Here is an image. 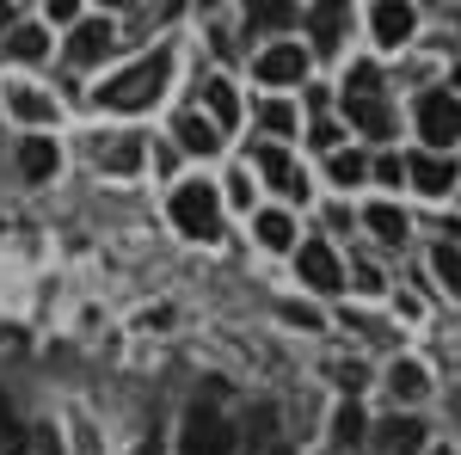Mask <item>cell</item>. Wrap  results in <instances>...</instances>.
Returning a JSON list of instances; mask_svg holds the SVG:
<instances>
[{
    "label": "cell",
    "mask_w": 461,
    "mask_h": 455,
    "mask_svg": "<svg viewBox=\"0 0 461 455\" xmlns=\"http://www.w3.org/2000/svg\"><path fill=\"white\" fill-rule=\"evenodd\" d=\"M167 80H173V56L167 50H154V56H142L136 68H123L117 80H105L99 86V105H111V111H142V105H154L160 93H167Z\"/></svg>",
    "instance_id": "1"
},
{
    "label": "cell",
    "mask_w": 461,
    "mask_h": 455,
    "mask_svg": "<svg viewBox=\"0 0 461 455\" xmlns=\"http://www.w3.org/2000/svg\"><path fill=\"white\" fill-rule=\"evenodd\" d=\"M345 111H351L357 130H369V136H388V130H393V111L382 105V74H375V62H357V68H351Z\"/></svg>",
    "instance_id": "2"
},
{
    "label": "cell",
    "mask_w": 461,
    "mask_h": 455,
    "mask_svg": "<svg viewBox=\"0 0 461 455\" xmlns=\"http://www.w3.org/2000/svg\"><path fill=\"white\" fill-rule=\"evenodd\" d=\"M173 222L191 241H215L221 234V204H215L210 185H178L173 191Z\"/></svg>",
    "instance_id": "3"
},
{
    "label": "cell",
    "mask_w": 461,
    "mask_h": 455,
    "mask_svg": "<svg viewBox=\"0 0 461 455\" xmlns=\"http://www.w3.org/2000/svg\"><path fill=\"white\" fill-rule=\"evenodd\" d=\"M234 443H240V437H234V424L221 419L215 406L197 400V406H191V419H185V450H178V455H234Z\"/></svg>",
    "instance_id": "4"
},
{
    "label": "cell",
    "mask_w": 461,
    "mask_h": 455,
    "mask_svg": "<svg viewBox=\"0 0 461 455\" xmlns=\"http://www.w3.org/2000/svg\"><path fill=\"white\" fill-rule=\"evenodd\" d=\"M419 130H425L430 148L461 141V99L456 93H425V99H419Z\"/></svg>",
    "instance_id": "5"
},
{
    "label": "cell",
    "mask_w": 461,
    "mask_h": 455,
    "mask_svg": "<svg viewBox=\"0 0 461 455\" xmlns=\"http://www.w3.org/2000/svg\"><path fill=\"white\" fill-rule=\"evenodd\" d=\"M111 43H117L111 19H86V25H74V37H68V62H74V68H93Z\"/></svg>",
    "instance_id": "6"
},
{
    "label": "cell",
    "mask_w": 461,
    "mask_h": 455,
    "mask_svg": "<svg viewBox=\"0 0 461 455\" xmlns=\"http://www.w3.org/2000/svg\"><path fill=\"white\" fill-rule=\"evenodd\" d=\"M419 450H425V424L419 419H400L393 413V419L375 424V455H419Z\"/></svg>",
    "instance_id": "7"
},
{
    "label": "cell",
    "mask_w": 461,
    "mask_h": 455,
    "mask_svg": "<svg viewBox=\"0 0 461 455\" xmlns=\"http://www.w3.org/2000/svg\"><path fill=\"white\" fill-rule=\"evenodd\" d=\"M412 25H419L412 0H375V37H382L388 50H400V43L412 37Z\"/></svg>",
    "instance_id": "8"
},
{
    "label": "cell",
    "mask_w": 461,
    "mask_h": 455,
    "mask_svg": "<svg viewBox=\"0 0 461 455\" xmlns=\"http://www.w3.org/2000/svg\"><path fill=\"white\" fill-rule=\"evenodd\" d=\"M308 74V56L295 50V43H271L265 56H258V80H271V86H289V80H302Z\"/></svg>",
    "instance_id": "9"
},
{
    "label": "cell",
    "mask_w": 461,
    "mask_h": 455,
    "mask_svg": "<svg viewBox=\"0 0 461 455\" xmlns=\"http://www.w3.org/2000/svg\"><path fill=\"white\" fill-rule=\"evenodd\" d=\"M302 278L314 283V289H339V283H345V271H339V252H332L326 241H308V246H302Z\"/></svg>",
    "instance_id": "10"
},
{
    "label": "cell",
    "mask_w": 461,
    "mask_h": 455,
    "mask_svg": "<svg viewBox=\"0 0 461 455\" xmlns=\"http://www.w3.org/2000/svg\"><path fill=\"white\" fill-rule=\"evenodd\" d=\"M406 173H412V185H419V191L443 197V191L456 185V160H443V154H419V160H406Z\"/></svg>",
    "instance_id": "11"
},
{
    "label": "cell",
    "mask_w": 461,
    "mask_h": 455,
    "mask_svg": "<svg viewBox=\"0 0 461 455\" xmlns=\"http://www.w3.org/2000/svg\"><path fill=\"white\" fill-rule=\"evenodd\" d=\"M258 173L271 178L277 191H289V197H302V191H308V185H302V173L289 167V154L277 148V141H271V148H258Z\"/></svg>",
    "instance_id": "12"
},
{
    "label": "cell",
    "mask_w": 461,
    "mask_h": 455,
    "mask_svg": "<svg viewBox=\"0 0 461 455\" xmlns=\"http://www.w3.org/2000/svg\"><path fill=\"white\" fill-rule=\"evenodd\" d=\"M19 173L25 178H50L56 173V141H43V136L19 141Z\"/></svg>",
    "instance_id": "13"
},
{
    "label": "cell",
    "mask_w": 461,
    "mask_h": 455,
    "mask_svg": "<svg viewBox=\"0 0 461 455\" xmlns=\"http://www.w3.org/2000/svg\"><path fill=\"white\" fill-rule=\"evenodd\" d=\"M178 141H185L191 154H215V148H221V136H215V123H203L197 111H185V117H178Z\"/></svg>",
    "instance_id": "14"
},
{
    "label": "cell",
    "mask_w": 461,
    "mask_h": 455,
    "mask_svg": "<svg viewBox=\"0 0 461 455\" xmlns=\"http://www.w3.org/2000/svg\"><path fill=\"white\" fill-rule=\"evenodd\" d=\"M99 160H105V173H136V167H142V141H136V136H117V141L99 148Z\"/></svg>",
    "instance_id": "15"
},
{
    "label": "cell",
    "mask_w": 461,
    "mask_h": 455,
    "mask_svg": "<svg viewBox=\"0 0 461 455\" xmlns=\"http://www.w3.org/2000/svg\"><path fill=\"white\" fill-rule=\"evenodd\" d=\"M252 25H271V32H289L295 25V0H247Z\"/></svg>",
    "instance_id": "16"
},
{
    "label": "cell",
    "mask_w": 461,
    "mask_h": 455,
    "mask_svg": "<svg viewBox=\"0 0 461 455\" xmlns=\"http://www.w3.org/2000/svg\"><path fill=\"white\" fill-rule=\"evenodd\" d=\"M388 387H393V400H419V394H425V369H419V363H393L388 369Z\"/></svg>",
    "instance_id": "17"
},
{
    "label": "cell",
    "mask_w": 461,
    "mask_h": 455,
    "mask_svg": "<svg viewBox=\"0 0 461 455\" xmlns=\"http://www.w3.org/2000/svg\"><path fill=\"white\" fill-rule=\"evenodd\" d=\"M6 105L19 111L25 123H50V117H56V105H50L43 93H32V86H19V93H6Z\"/></svg>",
    "instance_id": "18"
},
{
    "label": "cell",
    "mask_w": 461,
    "mask_h": 455,
    "mask_svg": "<svg viewBox=\"0 0 461 455\" xmlns=\"http://www.w3.org/2000/svg\"><path fill=\"white\" fill-rule=\"evenodd\" d=\"M203 99H210L215 123H234V117H240V99H234V86H228V80H210V86H203Z\"/></svg>",
    "instance_id": "19"
},
{
    "label": "cell",
    "mask_w": 461,
    "mask_h": 455,
    "mask_svg": "<svg viewBox=\"0 0 461 455\" xmlns=\"http://www.w3.org/2000/svg\"><path fill=\"white\" fill-rule=\"evenodd\" d=\"M369 228H375V234H382L388 246H400V241H406V215L393 210V204H375V210H369Z\"/></svg>",
    "instance_id": "20"
},
{
    "label": "cell",
    "mask_w": 461,
    "mask_h": 455,
    "mask_svg": "<svg viewBox=\"0 0 461 455\" xmlns=\"http://www.w3.org/2000/svg\"><path fill=\"white\" fill-rule=\"evenodd\" d=\"M258 241H265V246H289V241H295V222H289L284 210H265V215H258Z\"/></svg>",
    "instance_id": "21"
},
{
    "label": "cell",
    "mask_w": 461,
    "mask_h": 455,
    "mask_svg": "<svg viewBox=\"0 0 461 455\" xmlns=\"http://www.w3.org/2000/svg\"><path fill=\"white\" fill-rule=\"evenodd\" d=\"M357 437H363V406L345 400V406L332 413V443H357Z\"/></svg>",
    "instance_id": "22"
},
{
    "label": "cell",
    "mask_w": 461,
    "mask_h": 455,
    "mask_svg": "<svg viewBox=\"0 0 461 455\" xmlns=\"http://www.w3.org/2000/svg\"><path fill=\"white\" fill-rule=\"evenodd\" d=\"M6 50H13L19 62H37L50 43H43V32H37V25H13V43H6Z\"/></svg>",
    "instance_id": "23"
},
{
    "label": "cell",
    "mask_w": 461,
    "mask_h": 455,
    "mask_svg": "<svg viewBox=\"0 0 461 455\" xmlns=\"http://www.w3.org/2000/svg\"><path fill=\"white\" fill-rule=\"evenodd\" d=\"M437 278L449 283V289H461V246H456V241L437 246Z\"/></svg>",
    "instance_id": "24"
},
{
    "label": "cell",
    "mask_w": 461,
    "mask_h": 455,
    "mask_svg": "<svg viewBox=\"0 0 461 455\" xmlns=\"http://www.w3.org/2000/svg\"><path fill=\"white\" fill-rule=\"evenodd\" d=\"M363 173H369V160H363V154H339V148H332V178H339V185H357Z\"/></svg>",
    "instance_id": "25"
},
{
    "label": "cell",
    "mask_w": 461,
    "mask_h": 455,
    "mask_svg": "<svg viewBox=\"0 0 461 455\" xmlns=\"http://www.w3.org/2000/svg\"><path fill=\"white\" fill-rule=\"evenodd\" d=\"M25 455H62V437H56L50 424H37L32 437H25Z\"/></svg>",
    "instance_id": "26"
},
{
    "label": "cell",
    "mask_w": 461,
    "mask_h": 455,
    "mask_svg": "<svg viewBox=\"0 0 461 455\" xmlns=\"http://www.w3.org/2000/svg\"><path fill=\"white\" fill-rule=\"evenodd\" d=\"M265 130H271V136H289V130H295V111L289 105H265Z\"/></svg>",
    "instance_id": "27"
},
{
    "label": "cell",
    "mask_w": 461,
    "mask_h": 455,
    "mask_svg": "<svg viewBox=\"0 0 461 455\" xmlns=\"http://www.w3.org/2000/svg\"><path fill=\"white\" fill-rule=\"evenodd\" d=\"M400 173H406V167H400V154H382V160H375V178H388V185H400Z\"/></svg>",
    "instance_id": "28"
},
{
    "label": "cell",
    "mask_w": 461,
    "mask_h": 455,
    "mask_svg": "<svg viewBox=\"0 0 461 455\" xmlns=\"http://www.w3.org/2000/svg\"><path fill=\"white\" fill-rule=\"evenodd\" d=\"M6 443H19V431H13V406L0 400V450H6Z\"/></svg>",
    "instance_id": "29"
},
{
    "label": "cell",
    "mask_w": 461,
    "mask_h": 455,
    "mask_svg": "<svg viewBox=\"0 0 461 455\" xmlns=\"http://www.w3.org/2000/svg\"><path fill=\"white\" fill-rule=\"evenodd\" d=\"M74 13H80V0H50V19H56V25H68Z\"/></svg>",
    "instance_id": "30"
},
{
    "label": "cell",
    "mask_w": 461,
    "mask_h": 455,
    "mask_svg": "<svg viewBox=\"0 0 461 455\" xmlns=\"http://www.w3.org/2000/svg\"><path fill=\"white\" fill-rule=\"evenodd\" d=\"M345 6L351 0H314V13H332V19H345Z\"/></svg>",
    "instance_id": "31"
},
{
    "label": "cell",
    "mask_w": 461,
    "mask_h": 455,
    "mask_svg": "<svg viewBox=\"0 0 461 455\" xmlns=\"http://www.w3.org/2000/svg\"><path fill=\"white\" fill-rule=\"evenodd\" d=\"M13 13H19V0H0V32H13Z\"/></svg>",
    "instance_id": "32"
},
{
    "label": "cell",
    "mask_w": 461,
    "mask_h": 455,
    "mask_svg": "<svg viewBox=\"0 0 461 455\" xmlns=\"http://www.w3.org/2000/svg\"><path fill=\"white\" fill-rule=\"evenodd\" d=\"M136 455H167V450H160V443H154V437H148V443H142V450H136Z\"/></svg>",
    "instance_id": "33"
},
{
    "label": "cell",
    "mask_w": 461,
    "mask_h": 455,
    "mask_svg": "<svg viewBox=\"0 0 461 455\" xmlns=\"http://www.w3.org/2000/svg\"><path fill=\"white\" fill-rule=\"evenodd\" d=\"M105 6H130V0H105Z\"/></svg>",
    "instance_id": "34"
},
{
    "label": "cell",
    "mask_w": 461,
    "mask_h": 455,
    "mask_svg": "<svg viewBox=\"0 0 461 455\" xmlns=\"http://www.w3.org/2000/svg\"><path fill=\"white\" fill-rule=\"evenodd\" d=\"M456 419H461V394H456Z\"/></svg>",
    "instance_id": "35"
},
{
    "label": "cell",
    "mask_w": 461,
    "mask_h": 455,
    "mask_svg": "<svg viewBox=\"0 0 461 455\" xmlns=\"http://www.w3.org/2000/svg\"><path fill=\"white\" fill-rule=\"evenodd\" d=\"M430 455H449V450H430Z\"/></svg>",
    "instance_id": "36"
},
{
    "label": "cell",
    "mask_w": 461,
    "mask_h": 455,
    "mask_svg": "<svg viewBox=\"0 0 461 455\" xmlns=\"http://www.w3.org/2000/svg\"><path fill=\"white\" fill-rule=\"evenodd\" d=\"M456 86H461V74H456Z\"/></svg>",
    "instance_id": "37"
}]
</instances>
